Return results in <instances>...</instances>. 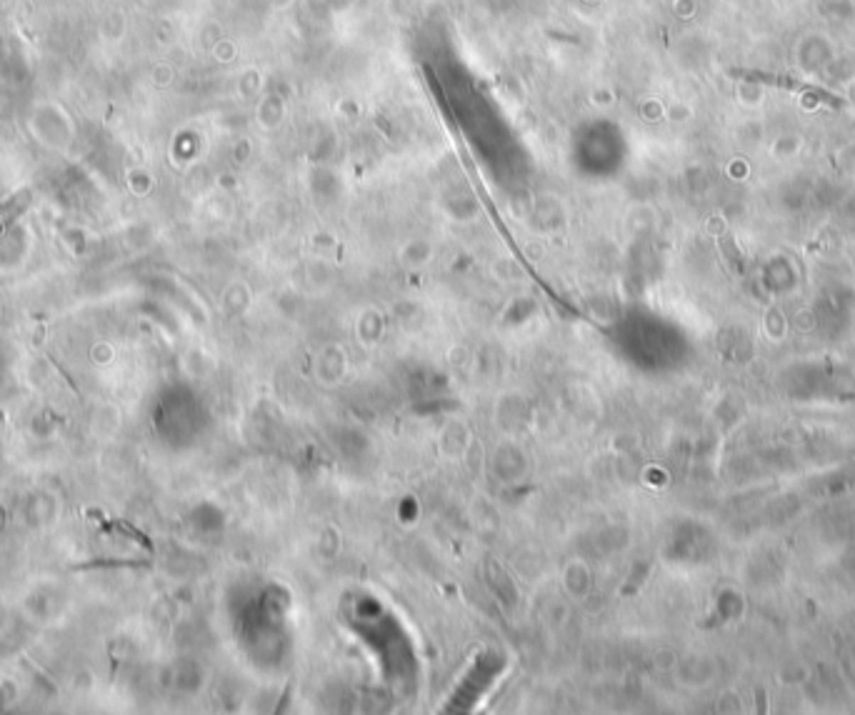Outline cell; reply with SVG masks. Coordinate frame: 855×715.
I'll return each mask as SVG.
<instances>
[{
  "mask_svg": "<svg viewBox=\"0 0 855 715\" xmlns=\"http://www.w3.org/2000/svg\"><path fill=\"white\" fill-rule=\"evenodd\" d=\"M733 78H745V80H753V83H766V85H776V88H786V91H795V93H805V96H813L818 101L828 103V106H845L843 98L833 96L828 93L825 88L820 85H810L805 80H798V78H790V75H776V73H766V70H733Z\"/></svg>",
  "mask_w": 855,
  "mask_h": 715,
  "instance_id": "cell-1",
  "label": "cell"
},
{
  "mask_svg": "<svg viewBox=\"0 0 855 715\" xmlns=\"http://www.w3.org/2000/svg\"><path fill=\"white\" fill-rule=\"evenodd\" d=\"M88 518L101 520L103 528H106V530H121V533L125 535V538H130V541H138L142 548H150V541H148V538H145V535H142L140 530L133 528L130 523H125V520H106L101 513H98V510H88Z\"/></svg>",
  "mask_w": 855,
  "mask_h": 715,
  "instance_id": "cell-2",
  "label": "cell"
},
{
  "mask_svg": "<svg viewBox=\"0 0 855 715\" xmlns=\"http://www.w3.org/2000/svg\"><path fill=\"white\" fill-rule=\"evenodd\" d=\"M0 525H3V510H0Z\"/></svg>",
  "mask_w": 855,
  "mask_h": 715,
  "instance_id": "cell-3",
  "label": "cell"
}]
</instances>
